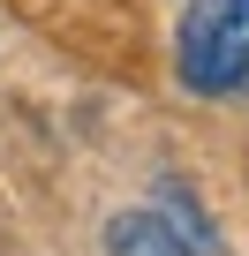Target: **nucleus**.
Returning a JSON list of instances; mask_svg holds the SVG:
<instances>
[{
    "mask_svg": "<svg viewBox=\"0 0 249 256\" xmlns=\"http://www.w3.org/2000/svg\"><path fill=\"white\" fill-rule=\"evenodd\" d=\"M174 76L189 98L249 90V0H189L174 23Z\"/></svg>",
    "mask_w": 249,
    "mask_h": 256,
    "instance_id": "nucleus-1",
    "label": "nucleus"
},
{
    "mask_svg": "<svg viewBox=\"0 0 249 256\" xmlns=\"http://www.w3.org/2000/svg\"><path fill=\"white\" fill-rule=\"evenodd\" d=\"M98 241H106V256H204V248H211V226H204V211L181 196V211H174V204L113 211Z\"/></svg>",
    "mask_w": 249,
    "mask_h": 256,
    "instance_id": "nucleus-2",
    "label": "nucleus"
}]
</instances>
